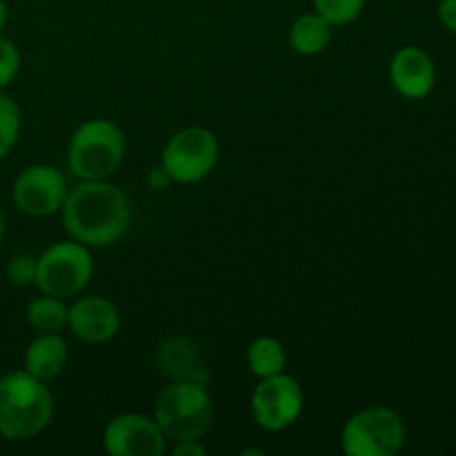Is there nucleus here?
<instances>
[{
	"label": "nucleus",
	"mask_w": 456,
	"mask_h": 456,
	"mask_svg": "<svg viewBox=\"0 0 456 456\" xmlns=\"http://www.w3.org/2000/svg\"><path fill=\"white\" fill-rule=\"evenodd\" d=\"M67 234L87 248H110L129 232L132 203L118 185L105 181H80L67 190L61 208Z\"/></svg>",
	"instance_id": "1"
},
{
	"label": "nucleus",
	"mask_w": 456,
	"mask_h": 456,
	"mask_svg": "<svg viewBox=\"0 0 456 456\" xmlns=\"http://www.w3.org/2000/svg\"><path fill=\"white\" fill-rule=\"evenodd\" d=\"M53 417V396L45 381L27 370L0 379V436L27 441L38 436Z\"/></svg>",
	"instance_id": "2"
},
{
	"label": "nucleus",
	"mask_w": 456,
	"mask_h": 456,
	"mask_svg": "<svg viewBox=\"0 0 456 456\" xmlns=\"http://www.w3.org/2000/svg\"><path fill=\"white\" fill-rule=\"evenodd\" d=\"M125 147V134L118 125L107 118L85 120L67 145L69 172L80 181H105L123 165Z\"/></svg>",
	"instance_id": "3"
},
{
	"label": "nucleus",
	"mask_w": 456,
	"mask_h": 456,
	"mask_svg": "<svg viewBox=\"0 0 456 456\" xmlns=\"http://www.w3.org/2000/svg\"><path fill=\"white\" fill-rule=\"evenodd\" d=\"M154 421L165 439H203L214 421V403L205 386L194 381H172L159 395L154 405Z\"/></svg>",
	"instance_id": "4"
},
{
	"label": "nucleus",
	"mask_w": 456,
	"mask_h": 456,
	"mask_svg": "<svg viewBox=\"0 0 456 456\" xmlns=\"http://www.w3.org/2000/svg\"><path fill=\"white\" fill-rule=\"evenodd\" d=\"M94 276V258L78 240H58L36 258V288L43 294L69 298L83 292Z\"/></svg>",
	"instance_id": "5"
},
{
	"label": "nucleus",
	"mask_w": 456,
	"mask_h": 456,
	"mask_svg": "<svg viewBox=\"0 0 456 456\" xmlns=\"http://www.w3.org/2000/svg\"><path fill=\"white\" fill-rule=\"evenodd\" d=\"M403 445V419L383 405L352 414L341 430V450L347 456H396Z\"/></svg>",
	"instance_id": "6"
},
{
	"label": "nucleus",
	"mask_w": 456,
	"mask_h": 456,
	"mask_svg": "<svg viewBox=\"0 0 456 456\" xmlns=\"http://www.w3.org/2000/svg\"><path fill=\"white\" fill-rule=\"evenodd\" d=\"M218 154L221 147L214 132L194 125V127L178 129L174 136H169L160 154V167L167 172L172 183L191 185L214 172Z\"/></svg>",
	"instance_id": "7"
},
{
	"label": "nucleus",
	"mask_w": 456,
	"mask_h": 456,
	"mask_svg": "<svg viewBox=\"0 0 456 456\" xmlns=\"http://www.w3.org/2000/svg\"><path fill=\"white\" fill-rule=\"evenodd\" d=\"M303 405H305V399H303L301 386L297 379L285 372L261 379L249 399L254 421L267 432L292 428L301 419Z\"/></svg>",
	"instance_id": "8"
},
{
	"label": "nucleus",
	"mask_w": 456,
	"mask_h": 456,
	"mask_svg": "<svg viewBox=\"0 0 456 456\" xmlns=\"http://www.w3.org/2000/svg\"><path fill=\"white\" fill-rule=\"evenodd\" d=\"M67 190L65 174L52 165H31L13 181L12 199L27 216H52L61 212Z\"/></svg>",
	"instance_id": "9"
},
{
	"label": "nucleus",
	"mask_w": 456,
	"mask_h": 456,
	"mask_svg": "<svg viewBox=\"0 0 456 456\" xmlns=\"http://www.w3.org/2000/svg\"><path fill=\"white\" fill-rule=\"evenodd\" d=\"M102 445L111 456H163L167 439L154 417L125 412L111 419L102 432Z\"/></svg>",
	"instance_id": "10"
},
{
	"label": "nucleus",
	"mask_w": 456,
	"mask_h": 456,
	"mask_svg": "<svg viewBox=\"0 0 456 456\" xmlns=\"http://www.w3.org/2000/svg\"><path fill=\"white\" fill-rule=\"evenodd\" d=\"M67 325L78 341L101 346L111 341L120 330V314L105 297H83L69 305Z\"/></svg>",
	"instance_id": "11"
},
{
	"label": "nucleus",
	"mask_w": 456,
	"mask_h": 456,
	"mask_svg": "<svg viewBox=\"0 0 456 456\" xmlns=\"http://www.w3.org/2000/svg\"><path fill=\"white\" fill-rule=\"evenodd\" d=\"M390 80L408 101H421L432 92L436 80L430 53L419 47H401L390 61Z\"/></svg>",
	"instance_id": "12"
},
{
	"label": "nucleus",
	"mask_w": 456,
	"mask_h": 456,
	"mask_svg": "<svg viewBox=\"0 0 456 456\" xmlns=\"http://www.w3.org/2000/svg\"><path fill=\"white\" fill-rule=\"evenodd\" d=\"M69 347L61 334H38L25 350V370L40 381H52L65 370Z\"/></svg>",
	"instance_id": "13"
},
{
	"label": "nucleus",
	"mask_w": 456,
	"mask_h": 456,
	"mask_svg": "<svg viewBox=\"0 0 456 456\" xmlns=\"http://www.w3.org/2000/svg\"><path fill=\"white\" fill-rule=\"evenodd\" d=\"M159 365L172 381H194L205 386L208 374L203 370L199 350L187 338H172L160 347Z\"/></svg>",
	"instance_id": "14"
},
{
	"label": "nucleus",
	"mask_w": 456,
	"mask_h": 456,
	"mask_svg": "<svg viewBox=\"0 0 456 456\" xmlns=\"http://www.w3.org/2000/svg\"><path fill=\"white\" fill-rule=\"evenodd\" d=\"M334 27L316 12L303 13L289 27V47L301 56H316L332 40Z\"/></svg>",
	"instance_id": "15"
},
{
	"label": "nucleus",
	"mask_w": 456,
	"mask_h": 456,
	"mask_svg": "<svg viewBox=\"0 0 456 456\" xmlns=\"http://www.w3.org/2000/svg\"><path fill=\"white\" fill-rule=\"evenodd\" d=\"M67 314L69 305L65 298L49 297V294L34 298L27 305V323L38 334H61L67 328Z\"/></svg>",
	"instance_id": "16"
},
{
	"label": "nucleus",
	"mask_w": 456,
	"mask_h": 456,
	"mask_svg": "<svg viewBox=\"0 0 456 456\" xmlns=\"http://www.w3.org/2000/svg\"><path fill=\"white\" fill-rule=\"evenodd\" d=\"M248 365L258 379L274 377V374L285 372L288 352H285V346L279 338L258 337L254 338L248 350Z\"/></svg>",
	"instance_id": "17"
},
{
	"label": "nucleus",
	"mask_w": 456,
	"mask_h": 456,
	"mask_svg": "<svg viewBox=\"0 0 456 456\" xmlns=\"http://www.w3.org/2000/svg\"><path fill=\"white\" fill-rule=\"evenodd\" d=\"M20 136V110L16 101L0 89V160L7 159Z\"/></svg>",
	"instance_id": "18"
},
{
	"label": "nucleus",
	"mask_w": 456,
	"mask_h": 456,
	"mask_svg": "<svg viewBox=\"0 0 456 456\" xmlns=\"http://www.w3.org/2000/svg\"><path fill=\"white\" fill-rule=\"evenodd\" d=\"M314 12L323 16L332 27H343L354 22L363 13L368 0H312Z\"/></svg>",
	"instance_id": "19"
},
{
	"label": "nucleus",
	"mask_w": 456,
	"mask_h": 456,
	"mask_svg": "<svg viewBox=\"0 0 456 456\" xmlns=\"http://www.w3.org/2000/svg\"><path fill=\"white\" fill-rule=\"evenodd\" d=\"M20 71V52L13 40L0 36V89L9 87Z\"/></svg>",
	"instance_id": "20"
},
{
	"label": "nucleus",
	"mask_w": 456,
	"mask_h": 456,
	"mask_svg": "<svg viewBox=\"0 0 456 456\" xmlns=\"http://www.w3.org/2000/svg\"><path fill=\"white\" fill-rule=\"evenodd\" d=\"M7 279L16 288H27L36 283V258L29 254H16L7 263Z\"/></svg>",
	"instance_id": "21"
},
{
	"label": "nucleus",
	"mask_w": 456,
	"mask_h": 456,
	"mask_svg": "<svg viewBox=\"0 0 456 456\" xmlns=\"http://www.w3.org/2000/svg\"><path fill=\"white\" fill-rule=\"evenodd\" d=\"M436 13H439L441 25L456 34V0H441Z\"/></svg>",
	"instance_id": "22"
},
{
	"label": "nucleus",
	"mask_w": 456,
	"mask_h": 456,
	"mask_svg": "<svg viewBox=\"0 0 456 456\" xmlns=\"http://www.w3.org/2000/svg\"><path fill=\"white\" fill-rule=\"evenodd\" d=\"M174 456H203L205 448L200 444V439H187V441H178L174 444Z\"/></svg>",
	"instance_id": "23"
},
{
	"label": "nucleus",
	"mask_w": 456,
	"mask_h": 456,
	"mask_svg": "<svg viewBox=\"0 0 456 456\" xmlns=\"http://www.w3.org/2000/svg\"><path fill=\"white\" fill-rule=\"evenodd\" d=\"M169 183H172V178L167 176V172H165L163 167H154L147 174V185H150L151 190H165Z\"/></svg>",
	"instance_id": "24"
},
{
	"label": "nucleus",
	"mask_w": 456,
	"mask_h": 456,
	"mask_svg": "<svg viewBox=\"0 0 456 456\" xmlns=\"http://www.w3.org/2000/svg\"><path fill=\"white\" fill-rule=\"evenodd\" d=\"M9 20V9H7V3L4 0H0V34H3L4 25H7Z\"/></svg>",
	"instance_id": "25"
},
{
	"label": "nucleus",
	"mask_w": 456,
	"mask_h": 456,
	"mask_svg": "<svg viewBox=\"0 0 456 456\" xmlns=\"http://www.w3.org/2000/svg\"><path fill=\"white\" fill-rule=\"evenodd\" d=\"M4 230H7V223H4V214L0 212V243H3L4 239Z\"/></svg>",
	"instance_id": "26"
}]
</instances>
